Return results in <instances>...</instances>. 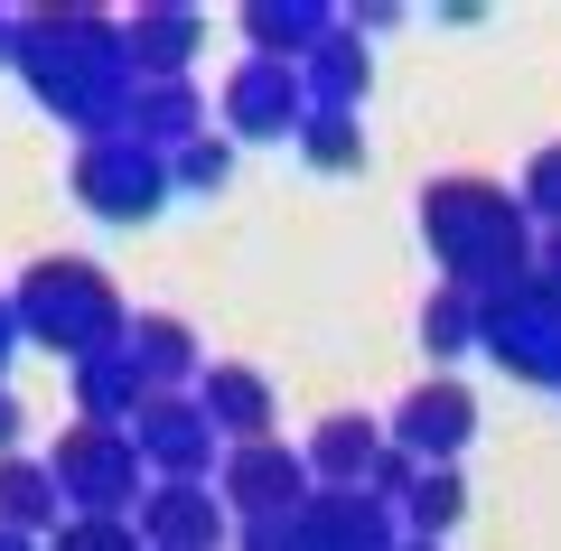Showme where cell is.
Wrapping results in <instances>:
<instances>
[{"label": "cell", "instance_id": "obj_10", "mask_svg": "<svg viewBox=\"0 0 561 551\" xmlns=\"http://www.w3.org/2000/svg\"><path fill=\"white\" fill-rule=\"evenodd\" d=\"M459 505H468V486H459L449 468H431V477L412 486V524H421V532H449V524H459Z\"/></svg>", "mask_w": 561, "mask_h": 551}, {"label": "cell", "instance_id": "obj_3", "mask_svg": "<svg viewBox=\"0 0 561 551\" xmlns=\"http://www.w3.org/2000/svg\"><path fill=\"white\" fill-rule=\"evenodd\" d=\"M300 458H280L272 439H253V449L234 458V468H225V495H234L243 514H262V524H280V514H290V495H300Z\"/></svg>", "mask_w": 561, "mask_h": 551}, {"label": "cell", "instance_id": "obj_13", "mask_svg": "<svg viewBox=\"0 0 561 551\" xmlns=\"http://www.w3.org/2000/svg\"><path fill=\"white\" fill-rule=\"evenodd\" d=\"M309 150L337 169V159H356V131H346V113H319V131H309Z\"/></svg>", "mask_w": 561, "mask_h": 551}, {"label": "cell", "instance_id": "obj_18", "mask_svg": "<svg viewBox=\"0 0 561 551\" xmlns=\"http://www.w3.org/2000/svg\"><path fill=\"white\" fill-rule=\"evenodd\" d=\"M412 551H440V542H412Z\"/></svg>", "mask_w": 561, "mask_h": 551}, {"label": "cell", "instance_id": "obj_5", "mask_svg": "<svg viewBox=\"0 0 561 551\" xmlns=\"http://www.w3.org/2000/svg\"><path fill=\"white\" fill-rule=\"evenodd\" d=\"M309 551H393V532H383V505L375 495H337V505H319L300 524Z\"/></svg>", "mask_w": 561, "mask_h": 551}, {"label": "cell", "instance_id": "obj_17", "mask_svg": "<svg viewBox=\"0 0 561 551\" xmlns=\"http://www.w3.org/2000/svg\"><path fill=\"white\" fill-rule=\"evenodd\" d=\"M552 272H561V243H552Z\"/></svg>", "mask_w": 561, "mask_h": 551}, {"label": "cell", "instance_id": "obj_15", "mask_svg": "<svg viewBox=\"0 0 561 551\" xmlns=\"http://www.w3.org/2000/svg\"><path fill=\"white\" fill-rule=\"evenodd\" d=\"M524 197H534L542 216H561V150H542V159H534V187H524Z\"/></svg>", "mask_w": 561, "mask_h": 551}, {"label": "cell", "instance_id": "obj_8", "mask_svg": "<svg viewBox=\"0 0 561 551\" xmlns=\"http://www.w3.org/2000/svg\"><path fill=\"white\" fill-rule=\"evenodd\" d=\"M150 524H160V542H169V551H206V542L225 532V514L206 505L197 486H169L160 505H150Z\"/></svg>", "mask_w": 561, "mask_h": 551}, {"label": "cell", "instance_id": "obj_7", "mask_svg": "<svg viewBox=\"0 0 561 551\" xmlns=\"http://www.w3.org/2000/svg\"><path fill=\"white\" fill-rule=\"evenodd\" d=\"M206 421H225V431L253 449L262 421H272V393H262V375H234V365H225V375H206Z\"/></svg>", "mask_w": 561, "mask_h": 551}, {"label": "cell", "instance_id": "obj_12", "mask_svg": "<svg viewBox=\"0 0 561 551\" xmlns=\"http://www.w3.org/2000/svg\"><path fill=\"white\" fill-rule=\"evenodd\" d=\"M140 355H150V375H179L187 365V328L179 318H150V328H140Z\"/></svg>", "mask_w": 561, "mask_h": 551}, {"label": "cell", "instance_id": "obj_11", "mask_svg": "<svg viewBox=\"0 0 561 551\" xmlns=\"http://www.w3.org/2000/svg\"><path fill=\"white\" fill-rule=\"evenodd\" d=\"M309 66H319V94H328V113H337V103L365 84V57H356L346 38H319V47H309Z\"/></svg>", "mask_w": 561, "mask_h": 551}, {"label": "cell", "instance_id": "obj_1", "mask_svg": "<svg viewBox=\"0 0 561 551\" xmlns=\"http://www.w3.org/2000/svg\"><path fill=\"white\" fill-rule=\"evenodd\" d=\"M431 243L459 262V280H505V272H524V216L496 197V187H478V177L431 187Z\"/></svg>", "mask_w": 561, "mask_h": 551}, {"label": "cell", "instance_id": "obj_14", "mask_svg": "<svg viewBox=\"0 0 561 551\" xmlns=\"http://www.w3.org/2000/svg\"><path fill=\"white\" fill-rule=\"evenodd\" d=\"M459 336H468V309H459V299H431V346L459 355Z\"/></svg>", "mask_w": 561, "mask_h": 551}, {"label": "cell", "instance_id": "obj_9", "mask_svg": "<svg viewBox=\"0 0 561 551\" xmlns=\"http://www.w3.org/2000/svg\"><path fill=\"white\" fill-rule=\"evenodd\" d=\"M309 468L319 477H365L375 468V431H365V421H328L319 449H309Z\"/></svg>", "mask_w": 561, "mask_h": 551}, {"label": "cell", "instance_id": "obj_4", "mask_svg": "<svg viewBox=\"0 0 561 551\" xmlns=\"http://www.w3.org/2000/svg\"><path fill=\"white\" fill-rule=\"evenodd\" d=\"M468 421H478V402H468L459 383H421V393L402 402V449L412 458H449L468 439Z\"/></svg>", "mask_w": 561, "mask_h": 551}, {"label": "cell", "instance_id": "obj_16", "mask_svg": "<svg viewBox=\"0 0 561 551\" xmlns=\"http://www.w3.org/2000/svg\"><path fill=\"white\" fill-rule=\"evenodd\" d=\"M187 177H197V187H206V177H225V150H216V140H197V150H187Z\"/></svg>", "mask_w": 561, "mask_h": 551}, {"label": "cell", "instance_id": "obj_2", "mask_svg": "<svg viewBox=\"0 0 561 551\" xmlns=\"http://www.w3.org/2000/svg\"><path fill=\"white\" fill-rule=\"evenodd\" d=\"M486 346H496L505 365H524V375H561V299L524 290V309L486 318Z\"/></svg>", "mask_w": 561, "mask_h": 551}, {"label": "cell", "instance_id": "obj_6", "mask_svg": "<svg viewBox=\"0 0 561 551\" xmlns=\"http://www.w3.org/2000/svg\"><path fill=\"white\" fill-rule=\"evenodd\" d=\"M225 103H234V122H243V131H262V140H272V131H290V113H300V84H290V66H243Z\"/></svg>", "mask_w": 561, "mask_h": 551}]
</instances>
